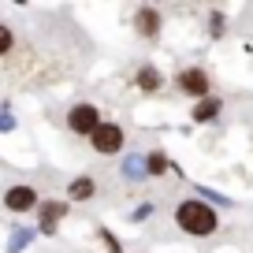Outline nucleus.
Here are the masks:
<instances>
[{
  "instance_id": "nucleus-4",
  "label": "nucleus",
  "mask_w": 253,
  "mask_h": 253,
  "mask_svg": "<svg viewBox=\"0 0 253 253\" xmlns=\"http://www.w3.org/2000/svg\"><path fill=\"white\" fill-rule=\"evenodd\" d=\"M67 126H71L75 134H93L97 126H101V112H97V104H75L71 112H67Z\"/></svg>"
},
{
  "instance_id": "nucleus-5",
  "label": "nucleus",
  "mask_w": 253,
  "mask_h": 253,
  "mask_svg": "<svg viewBox=\"0 0 253 253\" xmlns=\"http://www.w3.org/2000/svg\"><path fill=\"white\" fill-rule=\"evenodd\" d=\"M38 190L34 186H26V182H19V186H11L8 194H4V205L11 209V212H34L38 209Z\"/></svg>"
},
{
  "instance_id": "nucleus-2",
  "label": "nucleus",
  "mask_w": 253,
  "mask_h": 253,
  "mask_svg": "<svg viewBox=\"0 0 253 253\" xmlns=\"http://www.w3.org/2000/svg\"><path fill=\"white\" fill-rule=\"evenodd\" d=\"M89 142H93V149L101 153V157H112V153H123L126 134H123V126H119V123H101L93 134H89Z\"/></svg>"
},
{
  "instance_id": "nucleus-17",
  "label": "nucleus",
  "mask_w": 253,
  "mask_h": 253,
  "mask_svg": "<svg viewBox=\"0 0 253 253\" xmlns=\"http://www.w3.org/2000/svg\"><path fill=\"white\" fill-rule=\"evenodd\" d=\"M11 126H15V119H11L8 112H0V134H4V130H11Z\"/></svg>"
},
{
  "instance_id": "nucleus-1",
  "label": "nucleus",
  "mask_w": 253,
  "mask_h": 253,
  "mask_svg": "<svg viewBox=\"0 0 253 253\" xmlns=\"http://www.w3.org/2000/svg\"><path fill=\"white\" fill-rule=\"evenodd\" d=\"M175 223H179L186 235L205 238V235H212V231L220 227V216H216L212 205L194 198V201H179V205H175Z\"/></svg>"
},
{
  "instance_id": "nucleus-10",
  "label": "nucleus",
  "mask_w": 253,
  "mask_h": 253,
  "mask_svg": "<svg viewBox=\"0 0 253 253\" xmlns=\"http://www.w3.org/2000/svg\"><path fill=\"white\" fill-rule=\"evenodd\" d=\"M220 97H205V101H198L194 104V123H212L216 116H220Z\"/></svg>"
},
{
  "instance_id": "nucleus-6",
  "label": "nucleus",
  "mask_w": 253,
  "mask_h": 253,
  "mask_svg": "<svg viewBox=\"0 0 253 253\" xmlns=\"http://www.w3.org/2000/svg\"><path fill=\"white\" fill-rule=\"evenodd\" d=\"M34 212H38V231H41V235H52L56 223L67 216V205H63V201H38Z\"/></svg>"
},
{
  "instance_id": "nucleus-12",
  "label": "nucleus",
  "mask_w": 253,
  "mask_h": 253,
  "mask_svg": "<svg viewBox=\"0 0 253 253\" xmlns=\"http://www.w3.org/2000/svg\"><path fill=\"white\" fill-rule=\"evenodd\" d=\"M11 45H15V34H11V26L0 23V56H8V52H11Z\"/></svg>"
},
{
  "instance_id": "nucleus-11",
  "label": "nucleus",
  "mask_w": 253,
  "mask_h": 253,
  "mask_svg": "<svg viewBox=\"0 0 253 253\" xmlns=\"http://www.w3.org/2000/svg\"><path fill=\"white\" fill-rule=\"evenodd\" d=\"M168 168H171V164H168L164 153H149V157H145V175H153V179H157V175H164Z\"/></svg>"
},
{
  "instance_id": "nucleus-8",
  "label": "nucleus",
  "mask_w": 253,
  "mask_h": 253,
  "mask_svg": "<svg viewBox=\"0 0 253 253\" xmlns=\"http://www.w3.org/2000/svg\"><path fill=\"white\" fill-rule=\"evenodd\" d=\"M134 82H138V89H142V93H157V89L164 86V75H160L153 63H142V67H138V75H134Z\"/></svg>"
},
{
  "instance_id": "nucleus-13",
  "label": "nucleus",
  "mask_w": 253,
  "mask_h": 253,
  "mask_svg": "<svg viewBox=\"0 0 253 253\" xmlns=\"http://www.w3.org/2000/svg\"><path fill=\"white\" fill-rule=\"evenodd\" d=\"M223 30H227V26H223V11H212V15H209V34H212V38H223Z\"/></svg>"
},
{
  "instance_id": "nucleus-7",
  "label": "nucleus",
  "mask_w": 253,
  "mask_h": 253,
  "mask_svg": "<svg viewBox=\"0 0 253 253\" xmlns=\"http://www.w3.org/2000/svg\"><path fill=\"white\" fill-rule=\"evenodd\" d=\"M134 30L142 34V38H157L160 34V11L149 8V4H142V8L134 11Z\"/></svg>"
},
{
  "instance_id": "nucleus-9",
  "label": "nucleus",
  "mask_w": 253,
  "mask_h": 253,
  "mask_svg": "<svg viewBox=\"0 0 253 253\" xmlns=\"http://www.w3.org/2000/svg\"><path fill=\"white\" fill-rule=\"evenodd\" d=\"M93 194H97L93 175H79V179L67 186V198H71V201H86V198H93Z\"/></svg>"
},
{
  "instance_id": "nucleus-3",
  "label": "nucleus",
  "mask_w": 253,
  "mask_h": 253,
  "mask_svg": "<svg viewBox=\"0 0 253 253\" xmlns=\"http://www.w3.org/2000/svg\"><path fill=\"white\" fill-rule=\"evenodd\" d=\"M175 86H179L186 97H198V101L212 97V79H209L201 67H186V71H179V75H175Z\"/></svg>"
},
{
  "instance_id": "nucleus-16",
  "label": "nucleus",
  "mask_w": 253,
  "mask_h": 253,
  "mask_svg": "<svg viewBox=\"0 0 253 253\" xmlns=\"http://www.w3.org/2000/svg\"><path fill=\"white\" fill-rule=\"evenodd\" d=\"M97 235L104 238V246H108L112 253H123V250H119V242H116V235H112V231H104V227H101V231H97Z\"/></svg>"
},
{
  "instance_id": "nucleus-15",
  "label": "nucleus",
  "mask_w": 253,
  "mask_h": 253,
  "mask_svg": "<svg viewBox=\"0 0 253 253\" xmlns=\"http://www.w3.org/2000/svg\"><path fill=\"white\" fill-rule=\"evenodd\" d=\"M30 238H34V231H15V242H11V253H15V250H23V246L30 242Z\"/></svg>"
},
{
  "instance_id": "nucleus-14",
  "label": "nucleus",
  "mask_w": 253,
  "mask_h": 253,
  "mask_svg": "<svg viewBox=\"0 0 253 253\" xmlns=\"http://www.w3.org/2000/svg\"><path fill=\"white\" fill-rule=\"evenodd\" d=\"M145 160H138V157H130L126 160V179H145Z\"/></svg>"
}]
</instances>
